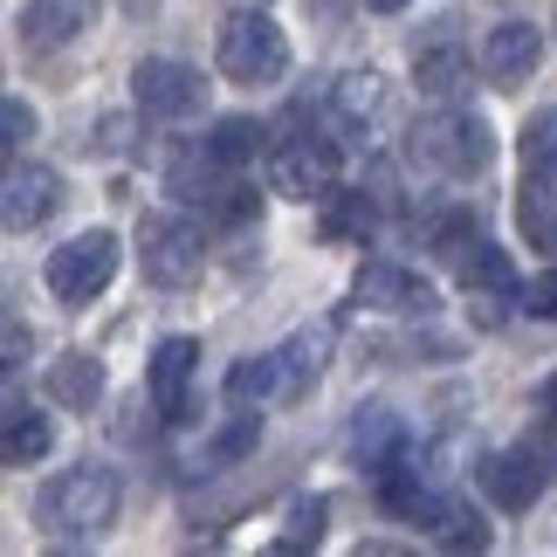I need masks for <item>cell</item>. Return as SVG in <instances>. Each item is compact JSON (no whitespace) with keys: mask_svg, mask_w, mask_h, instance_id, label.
<instances>
[{"mask_svg":"<svg viewBox=\"0 0 557 557\" xmlns=\"http://www.w3.org/2000/svg\"><path fill=\"white\" fill-rule=\"evenodd\" d=\"M413 76H420V90H426V97H455L461 83H468V49H461L455 21H441V35L413 49Z\"/></svg>","mask_w":557,"mask_h":557,"instance_id":"cell-13","label":"cell"},{"mask_svg":"<svg viewBox=\"0 0 557 557\" xmlns=\"http://www.w3.org/2000/svg\"><path fill=\"white\" fill-rule=\"evenodd\" d=\"M413 159L447 173V180H475V173H488V159H496V138H488V124L475 111H441L413 132Z\"/></svg>","mask_w":557,"mask_h":557,"instance_id":"cell-2","label":"cell"},{"mask_svg":"<svg viewBox=\"0 0 557 557\" xmlns=\"http://www.w3.org/2000/svg\"><path fill=\"white\" fill-rule=\"evenodd\" d=\"M138 262H145V275H152L159 289H186L193 275H200V262H207V242H200L193 221H180V213H145L138 221Z\"/></svg>","mask_w":557,"mask_h":557,"instance_id":"cell-5","label":"cell"},{"mask_svg":"<svg viewBox=\"0 0 557 557\" xmlns=\"http://www.w3.org/2000/svg\"><path fill=\"white\" fill-rule=\"evenodd\" d=\"M399 441H406V426L393 420V406H358V420H351V434H345V447H351V461H366V468H393L399 461Z\"/></svg>","mask_w":557,"mask_h":557,"instance_id":"cell-14","label":"cell"},{"mask_svg":"<svg viewBox=\"0 0 557 557\" xmlns=\"http://www.w3.org/2000/svg\"><path fill=\"white\" fill-rule=\"evenodd\" d=\"M269 393H289L283 351H269V358H248V366H234V372H227V399H234V406H248V399H269Z\"/></svg>","mask_w":557,"mask_h":557,"instance_id":"cell-21","label":"cell"},{"mask_svg":"<svg viewBox=\"0 0 557 557\" xmlns=\"http://www.w3.org/2000/svg\"><path fill=\"white\" fill-rule=\"evenodd\" d=\"M372 14H399V8H413V0H366Z\"/></svg>","mask_w":557,"mask_h":557,"instance_id":"cell-31","label":"cell"},{"mask_svg":"<svg viewBox=\"0 0 557 557\" xmlns=\"http://www.w3.org/2000/svg\"><path fill=\"white\" fill-rule=\"evenodd\" d=\"M324 358H331V324H317V331H304V337H289V345H283L289 393H296L304 379H317V372H324Z\"/></svg>","mask_w":557,"mask_h":557,"instance_id":"cell-22","label":"cell"},{"mask_svg":"<svg viewBox=\"0 0 557 557\" xmlns=\"http://www.w3.org/2000/svg\"><path fill=\"white\" fill-rule=\"evenodd\" d=\"M331 117H337V132L358 138V132H372V124L385 117V76L379 70H345L331 83Z\"/></svg>","mask_w":557,"mask_h":557,"instance_id":"cell-12","label":"cell"},{"mask_svg":"<svg viewBox=\"0 0 557 557\" xmlns=\"http://www.w3.org/2000/svg\"><path fill=\"white\" fill-rule=\"evenodd\" d=\"M351 289H358L366 310H385V317H426L434 310V289H426L413 269H399V262H366Z\"/></svg>","mask_w":557,"mask_h":557,"instance_id":"cell-9","label":"cell"},{"mask_svg":"<svg viewBox=\"0 0 557 557\" xmlns=\"http://www.w3.org/2000/svg\"><path fill=\"white\" fill-rule=\"evenodd\" d=\"M55 207H62V180L49 173V165H14V173H8V200H0V213H8L14 234L41 227Z\"/></svg>","mask_w":557,"mask_h":557,"instance_id":"cell-10","label":"cell"},{"mask_svg":"<svg viewBox=\"0 0 557 557\" xmlns=\"http://www.w3.org/2000/svg\"><path fill=\"white\" fill-rule=\"evenodd\" d=\"M461 283H468V296H482V304H509V296H523L517 275H509V255L496 242H475V248H468Z\"/></svg>","mask_w":557,"mask_h":557,"instance_id":"cell-19","label":"cell"},{"mask_svg":"<svg viewBox=\"0 0 557 557\" xmlns=\"http://www.w3.org/2000/svg\"><path fill=\"white\" fill-rule=\"evenodd\" d=\"M207 145H213V159H221V165H248L255 152H262V124H255V117H221Z\"/></svg>","mask_w":557,"mask_h":557,"instance_id":"cell-23","label":"cell"},{"mask_svg":"<svg viewBox=\"0 0 557 557\" xmlns=\"http://www.w3.org/2000/svg\"><path fill=\"white\" fill-rule=\"evenodd\" d=\"M55 447V426L49 413H35L28 399H8V441H0V455H8V468H35L41 455Z\"/></svg>","mask_w":557,"mask_h":557,"instance_id":"cell-17","label":"cell"},{"mask_svg":"<svg viewBox=\"0 0 557 557\" xmlns=\"http://www.w3.org/2000/svg\"><path fill=\"white\" fill-rule=\"evenodd\" d=\"M544 62V35L530 28V21H496V28L482 35V76L496 83V90H517L530 83V70Z\"/></svg>","mask_w":557,"mask_h":557,"instance_id":"cell-8","label":"cell"},{"mask_svg":"<svg viewBox=\"0 0 557 557\" xmlns=\"http://www.w3.org/2000/svg\"><path fill=\"white\" fill-rule=\"evenodd\" d=\"M0 124H8V145H21V138L35 132V111H28L21 97H8V111H0Z\"/></svg>","mask_w":557,"mask_h":557,"instance_id":"cell-30","label":"cell"},{"mask_svg":"<svg viewBox=\"0 0 557 557\" xmlns=\"http://www.w3.org/2000/svg\"><path fill=\"white\" fill-rule=\"evenodd\" d=\"M111 275H117V234L90 227V234H76V242H62V248L49 255L41 283H49V296H55V304L83 310L90 296H103V289H111Z\"/></svg>","mask_w":557,"mask_h":557,"instance_id":"cell-4","label":"cell"},{"mask_svg":"<svg viewBox=\"0 0 557 557\" xmlns=\"http://www.w3.org/2000/svg\"><path fill=\"white\" fill-rule=\"evenodd\" d=\"M132 90H138L145 117H193L207 103L200 70H186V62H173V55H145L138 76H132Z\"/></svg>","mask_w":557,"mask_h":557,"instance_id":"cell-7","label":"cell"},{"mask_svg":"<svg viewBox=\"0 0 557 557\" xmlns=\"http://www.w3.org/2000/svg\"><path fill=\"white\" fill-rule=\"evenodd\" d=\"M317 537H324V503H296L289 509V523H283V537H275V550H304V544H317Z\"/></svg>","mask_w":557,"mask_h":557,"instance_id":"cell-27","label":"cell"},{"mask_svg":"<svg viewBox=\"0 0 557 557\" xmlns=\"http://www.w3.org/2000/svg\"><path fill=\"white\" fill-rule=\"evenodd\" d=\"M434 537L447 544V550H482L488 544V523L475 517V509H461V503H447L441 517H434Z\"/></svg>","mask_w":557,"mask_h":557,"instance_id":"cell-25","label":"cell"},{"mask_svg":"<svg viewBox=\"0 0 557 557\" xmlns=\"http://www.w3.org/2000/svg\"><path fill=\"white\" fill-rule=\"evenodd\" d=\"M255 441H262V420H255L248 406H242V413H234V420L221 426V434H213V447H207V468H227V461H242Z\"/></svg>","mask_w":557,"mask_h":557,"instance_id":"cell-24","label":"cell"},{"mask_svg":"<svg viewBox=\"0 0 557 557\" xmlns=\"http://www.w3.org/2000/svg\"><path fill=\"white\" fill-rule=\"evenodd\" d=\"M97 21V0H28L21 8V41L28 49H62Z\"/></svg>","mask_w":557,"mask_h":557,"instance_id":"cell-11","label":"cell"},{"mask_svg":"<svg viewBox=\"0 0 557 557\" xmlns=\"http://www.w3.org/2000/svg\"><path fill=\"white\" fill-rule=\"evenodd\" d=\"M488 496H496V509H530L544 496V455H530V447L496 455L488 461Z\"/></svg>","mask_w":557,"mask_h":557,"instance_id":"cell-16","label":"cell"},{"mask_svg":"<svg viewBox=\"0 0 557 557\" xmlns=\"http://www.w3.org/2000/svg\"><path fill=\"white\" fill-rule=\"evenodd\" d=\"M550 255H557V234H550Z\"/></svg>","mask_w":557,"mask_h":557,"instance_id":"cell-33","label":"cell"},{"mask_svg":"<svg viewBox=\"0 0 557 557\" xmlns=\"http://www.w3.org/2000/svg\"><path fill=\"white\" fill-rule=\"evenodd\" d=\"M544 413H557V372L544 379Z\"/></svg>","mask_w":557,"mask_h":557,"instance_id":"cell-32","label":"cell"},{"mask_svg":"<svg viewBox=\"0 0 557 557\" xmlns=\"http://www.w3.org/2000/svg\"><path fill=\"white\" fill-rule=\"evenodd\" d=\"M331 234H366L372 227V200H366V193H351V200H337V193H331V221H324Z\"/></svg>","mask_w":557,"mask_h":557,"instance_id":"cell-28","label":"cell"},{"mask_svg":"<svg viewBox=\"0 0 557 557\" xmlns=\"http://www.w3.org/2000/svg\"><path fill=\"white\" fill-rule=\"evenodd\" d=\"M523 186H544L557 200V103L523 124Z\"/></svg>","mask_w":557,"mask_h":557,"instance_id":"cell-20","label":"cell"},{"mask_svg":"<svg viewBox=\"0 0 557 557\" xmlns=\"http://www.w3.org/2000/svg\"><path fill=\"white\" fill-rule=\"evenodd\" d=\"M41 393H49L55 406H83V413H90V399L103 393V366L90 351H62L49 366V379H41Z\"/></svg>","mask_w":557,"mask_h":557,"instance_id":"cell-18","label":"cell"},{"mask_svg":"<svg viewBox=\"0 0 557 557\" xmlns=\"http://www.w3.org/2000/svg\"><path fill=\"white\" fill-rule=\"evenodd\" d=\"M269 186L283 193V200H331L337 193V145L331 138H283L269 152Z\"/></svg>","mask_w":557,"mask_h":557,"instance_id":"cell-6","label":"cell"},{"mask_svg":"<svg viewBox=\"0 0 557 557\" xmlns=\"http://www.w3.org/2000/svg\"><path fill=\"white\" fill-rule=\"evenodd\" d=\"M517 304H523L530 317H557V275H530V283H523V296H517Z\"/></svg>","mask_w":557,"mask_h":557,"instance_id":"cell-29","label":"cell"},{"mask_svg":"<svg viewBox=\"0 0 557 557\" xmlns=\"http://www.w3.org/2000/svg\"><path fill=\"white\" fill-rule=\"evenodd\" d=\"M289 70V41L283 28H275L269 14H227L221 21V76L227 83H248V90H262V83H275Z\"/></svg>","mask_w":557,"mask_h":557,"instance_id":"cell-3","label":"cell"},{"mask_svg":"<svg viewBox=\"0 0 557 557\" xmlns=\"http://www.w3.org/2000/svg\"><path fill=\"white\" fill-rule=\"evenodd\" d=\"M482 242V227H475V213H447V221H434V255L441 262H468V248Z\"/></svg>","mask_w":557,"mask_h":557,"instance_id":"cell-26","label":"cell"},{"mask_svg":"<svg viewBox=\"0 0 557 557\" xmlns=\"http://www.w3.org/2000/svg\"><path fill=\"white\" fill-rule=\"evenodd\" d=\"M41 523H49V537H62V544H83V537H97V530H111L117 523V475L97 468V461L62 468V475L41 488Z\"/></svg>","mask_w":557,"mask_h":557,"instance_id":"cell-1","label":"cell"},{"mask_svg":"<svg viewBox=\"0 0 557 557\" xmlns=\"http://www.w3.org/2000/svg\"><path fill=\"white\" fill-rule=\"evenodd\" d=\"M193 366H200V345L193 337H165V345L152 351V406L159 413H186V379H193Z\"/></svg>","mask_w":557,"mask_h":557,"instance_id":"cell-15","label":"cell"}]
</instances>
